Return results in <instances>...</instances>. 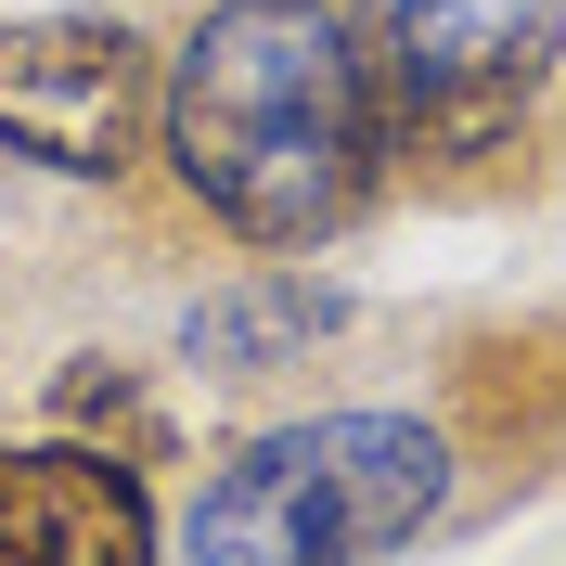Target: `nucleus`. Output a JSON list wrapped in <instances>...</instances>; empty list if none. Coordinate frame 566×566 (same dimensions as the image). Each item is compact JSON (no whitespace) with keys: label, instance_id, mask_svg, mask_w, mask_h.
<instances>
[{"label":"nucleus","instance_id":"f257e3e1","mask_svg":"<svg viewBox=\"0 0 566 566\" xmlns=\"http://www.w3.org/2000/svg\"><path fill=\"white\" fill-rule=\"evenodd\" d=\"M155 155L258 258H322L335 232H360L387 193V142H374L348 13L335 0H207L193 39L168 52Z\"/></svg>","mask_w":566,"mask_h":566},{"label":"nucleus","instance_id":"f03ea898","mask_svg":"<svg viewBox=\"0 0 566 566\" xmlns=\"http://www.w3.org/2000/svg\"><path fill=\"white\" fill-rule=\"evenodd\" d=\"M438 515H451V424H424V412H310V424L245 438L193 490L180 566H387Z\"/></svg>","mask_w":566,"mask_h":566},{"label":"nucleus","instance_id":"7ed1b4c3","mask_svg":"<svg viewBox=\"0 0 566 566\" xmlns=\"http://www.w3.org/2000/svg\"><path fill=\"white\" fill-rule=\"evenodd\" d=\"M348 52L374 91L387 180L502 193L541 91L566 77V0H348Z\"/></svg>","mask_w":566,"mask_h":566},{"label":"nucleus","instance_id":"20e7f679","mask_svg":"<svg viewBox=\"0 0 566 566\" xmlns=\"http://www.w3.org/2000/svg\"><path fill=\"white\" fill-rule=\"evenodd\" d=\"M168 52L129 13H0V155L52 180H129L155 155Z\"/></svg>","mask_w":566,"mask_h":566},{"label":"nucleus","instance_id":"39448f33","mask_svg":"<svg viewBox=\"0 0 566 566\" xmlns=\"http://www.w3.org/2000/svg\"><path fill=\"white\" fill-rule=\"evenodd\" d=\"M0 566H155V476L91 438H0Z\"/></svg>","mask_w":566,"mask_h":566},{"label":"nucleus","instance_id":"423d86ee","mask_svg":"<svg viewBox=\"0 0 566 566\" xmlns=\"http://www.w3.org/2000/svg\"><path fill=\"white\" fill-rule=\"evenodd\" d=\"M322 335H348V283H322L310 258H258L245 283H219L180 310V360L193 374H283Z\"/></svg>","mask_w":566,"mask_h":566},{"label":"nucleus","instance_id":"0eeeda50","mask_svg":"<svg viewBox=\"0 0 566 566\" xmlns=\"http://www.w3.org/2000/svg\"><path fill=\"white\" fill-rule=\"evenodd\" d=\"M52 424L91 438V451H116V463H168V412H155L116 360H65V374H52Z\"/></svg>","mask_w":566,"mask_h":566}]
</instances>
